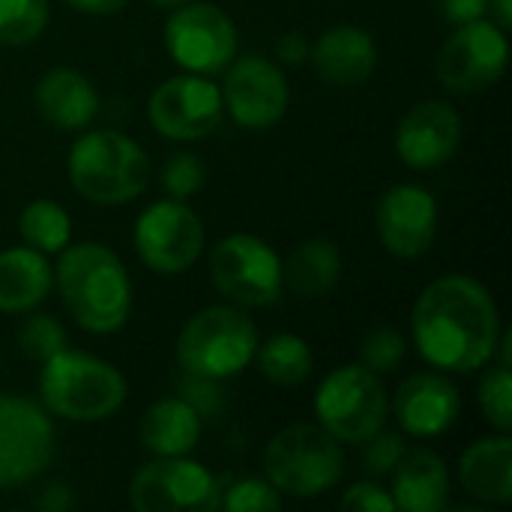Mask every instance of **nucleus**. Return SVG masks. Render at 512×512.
<instances>
[{"label":"nucleus","mask_w":512,"mask_h":512,"mask_svg":"<svg viewBox=\"0 0 512 512\" xmlns=\"http://www.w3.org/2000/svg\"><path fill=\"white\" fill-rule=\"evenodd\" d=\"M72 189L90 204L120 207L144 195L150 183V159L144 147L114 129H90L78 135L66 159Z\"/></svg>","instance_id":"3"},{"label":"nucleus","mask_w":512,"mask_h":512,"mask_svg":"<svg viewBox=\"0 0 512 512\" xmlns=\"http://www.w3.org/2000/svg\"><path fill=\"white\" fill-rule=\"evenodd\" d=\"M201 249L204 222L186 201H153L135 219V252L153 273L177 276L201 258Z\"/></svg>","instance_id":"12"},{"label":"nucleus","mask_w":512,"mask_h":512,"mask_svg":"<svg viewBox=\"0 0 512 512\" xmlns=\"http://www.w3.org/2000/svg\"><path fill=\"white\" fill-rule=\"evenodd\" d=\"M219 510L228 512H279L282 510V495L279 489L264 477H243L234 480L228 489L219 495Z\"/></svg>","instance_id":"31"},{"label":"nucleus","mask_w":512,"mask_h":512,"mask_svg":"<svg viewBox=\"0 0 512 512\" xmlns=\"http://www.w3.org/2000/svg\"><path fill=\"white\" fill-rule=\"evenodd\" d=\"M309 60L324 81L336 87H357L372 78L378 66V45L369 30L357 24H336L312 42Z\"/></svg>","instance_id":"19"},{"label":"nucleus","mask_w":512,"mask_h":512,"mask_svg":"<svg viewBox=\"0 0 512 512\" xmlns=\"http://www.w3.org/2000/svg\"><path fill=\"white\" fill-rule=\"evenodd\" d=\"M54 459V426L42 405L0 396V489L36 480Z\"/></svg>","instance_id":"14"},{"label":"nucleus","mask_w":512,"mask_h":512,"mask_svg":"<svg viewBox=\"0 0 512 512\" xmlns=\"http://www.w3.org/2000/svg\"><path fill=\"white\" fill-rule=\"evenodd\" d=\"M225 114L222 87L210 75H171L165 78L147 102V117L162 138L171 141H201L207 138Z\"/></svg>","instance_id":"13"},{"label":"nucleus","mask_w":512,"mask_h":512,"mask_svg":"<svg viewBox=\"0 0 512 512\" xmlns=\"http://www.w3.org/2000/svg\"><path fill=\"white\" fill-rule=\"evenodd\" d=\"M18 231H21L24 246L42 255H60L72 240V219L57 201L36 198L21 210Z\"/></svg>","instance_id":"27"},{"label":"nucleus","mask_w":512,"mask_h":512,"mask_svg":"<svg viewBox=\"0 0 512 512\" xmlns=\"http://www.w3.org/2000/svg\"><path fill=\"white\" fill-rule=\"evenodd\" d=\"M165 48L177 66L195 75L225 72L237 57V27L216 3H183L165 24Z\"/></svg>","instance_id":"9"},{"label":"nucleus","mask_w":512,"mask_h":512,"mask_svg":"<svg viewBox=\"0 0 512 512\" xmlns=\"http://www.w3.org/2000/svg\"><path fill=\"white\" fill-rule=\"evenodd\" d=\"M153 6H162V9H177V6H183V3H189V0H150Z\"/></svg>","instance_id":"42"},{"label":"nucleus","mask_w":512,"mask_h":512,"mask_svg":"<svg viewBox=\"0 0 512 512\" xmlns=\"http://www.w3.org/2000/svg\"><path fill=\"white\" fill-rule=\"evenodd\" d=\"M393 414L405 435L438 438L456 426L462 414V393L441 372H417L396 390Z\"/></svg>","instance_id":"18"},{"label":"nucleus","mask_w":512,"mask_h":512,"mask_svg":"<svg viewBox=\"0 0 512 512\" xmlns=\"http://www.w3.org/2000/svg\"><path fill=\"white\" fill-rule=\"evenodd\" d=\"M390 477L396 510L441 512L450 501V471L435 450H408Z\"/></svg>","instance_id":"22"},{"label":"nucleus","mask_w":512,"mask_h":512,"mask_svg":"<svg viewBox=\"0 0 512 512\" xmlns=\"http://www.w3.org/2000/svg\"><path fill=\"white\" fill-rule=\"evenodd\" d=\"M162 186L168 198H192L204 186V162L195 153H174L162 168Z\"/></svg>","instance_id":"33"},{"label":"nucleus","mask_w":512,"mask_h":512,"mask_svg":"<svg viewBox=\"0 0 512 512\" xmlns=\"http://www.w3.org/2000/svg\"><path fill=\"white\" fill-rule=\"evenodd\" d=\"M441 12L450 24H468L489 15V0H441Z\"/></svg>","instance_id":"37"},{"label":"nucleus","mask_w":512,"mask_h":512,"mask_svg":"<svg viewBox=\"0 0 512 512\" xmlns=\"http://www.w3.org/2000/svg\"><path fill=\"white\" fill-rule=\"evenodd\" d=\"M489 18L501 27L510 30L512 27V0H489Z\"/></svg>","instance_id":"41"},{"label":"nucleus","mask_w":512,"mask_h":512,"mask_svg":"<svg viewBox=\"0 0 512 512\" xmlns=\"http://www.w3.org/2000/svg\"><path fill=\"white\" fill-rule=\"evenodd\" d=\"M342 276V252L327 237H312L282 261V285L300 300H318L336 288Z\"/></svg>","instance_id":"25"},{"label":"nucleus","mask_w":512,"mask_h":512,"mask_svg":"<svg viewBox=\"0 0 512 512\" xmlns=\"http://www.w3.org/2000/svg\"><path fill=\"white\" fill-rule=\"evenodd\" d=\"M258 351V330L240 306H207L195 312L177 339V360L186 375L225 381L249 369Z\"/></svg>","instance_id":"6"},{"label":"nucleus","mask_w":512,"mask_h":512,"mask_svg":"<svg viewBox=\"0 0 512 512\" xmlns=\"http://www.w3.org/2000/svg\"><path fill=\"white\" fill-rule=\"evenodd\" d=\"M459 483L471 498L492 507H507L512 501L510 432L474 441L459 459Z\"/></svg>","instance_id":"21"},{"label":"nucleus","mask_w":512,"mask_h":512,"mask_svg":"<svg viewBox=\"0 0 512 512\" xmlns=\"http://www.w3.org/2000/svg\"><path fill=\"white\" fill-rule=\"evenodd\" d=\"M378 237L384 249L396 258H423L438 234V204L435 195L414 183H399L387 189L378 201Z\"/></svg>","instance_id":"16"},{"label":"nucleus","mask_w":512,"mask_h":512,"mask_svg":"<svg viewBox=\"0 0 512 512\" xmlns=\"http://www.w3.org/2000/svg\"><path fill=\"white\" fill-rule=\"evenodd\" d=\"M222 102L237 126L270 129L288 111V102H291L288 78L273 60L261 54L234 57L225 72Z\"/></svg>","instance_id":"15"},{"label":"nucleus","mask_w":512,"mask_h":512,"mask_svg":"<svg viewBox=\"0 0 512 512\" xmlns=\"http://www.w3.org/2000/svg\"><path fill=\"white\" fill-rule=\"evenodd\" d=\"M72 504H75V498H72V489L66 483H51L36 498V507L42 512H66Z\"/></svg>","instance_id":"39"},{"label":"nucleus","mask_w":512,"mask_h":512,"mask_svg":"<svg viewBox=\"0 0 512 512\" xmlns=\"http://www.w3.org/2000/svg\"><path fill=\"white\" fill-rule=\"evenodd\" d=\"M48 0H0V42L27 45L48 27Z\"/></svg>","instance_id":"28"},{"label":"nucleus","mask_w":512,"mask_h":512,"mask_svg":"<svg viewBox=\"0 0 512 512\" xmlns=\"http://www.w3.org/2000/svg\"><path fill=\"white\" fill-rule=\"evenodd\" d=\"M18 345H21V354L27 360L45 363V360H51L54 354H60L66 348V330L51 315L33 312L18 327Z\"/></svg>","instance_id":"29"},{"label":"nucleus","mask_w":512,"mask_h":512,"mask_svg":"<svg viewBox=\"0 0 512 512\" xmlns=\"http://www.w3.org/2000/svg\"><path fill=\"white\" fill-rule=\"evenodd\" d=\"M54 288V267L48 264V255L15 246L0 252V312L6 315H27Z\"/></svg>","instance_id":"23"},{"label":"nucleus","mask_w":512,"mask_h":512,"mask_svg":"<svg viewBox=\"0 0 512 512\" xmlns=\"http://www.w3.org/2000/svg\"><path fill=\"white\" fill-rule=\"evenodd\" d=\"M222 483L186 456H156L129 486V504L138 512H210L219 510Z\"/></svg>","instance_id":"11"},{"label":"nucleus","mask_w":512,"mask_h":512,"mask_svg":"<svg viewBox=\"0 0 512 512\" xmlns=\"http://www.w3.org/2000/svg\"><path fill=\"white\" fill-rule=\"evenodd\" d=\"M408 354V342L393 327H375L360 342V363L372 369L375 375H390L402 366Z\"/></svg>","instance_id":"32"},{"label":"nucleus","mask_w":512,"mask_h":512,"mask_svg":"<svg viewBox=\"0 0 512 512\" xmlns=\"http://www.w3.org/2000/svg\"><path fill=\"white\" fill-rule=\"evenodd\" d=\"M54 282L81 330L108 336L126 327L132 315V282L123 261L105 243H69L57 258Z\"/></svg>","instance_id":"2"},{"label":"nucleus","mask_w":512,"mask_h":512,"mask_svg":"<svg viewBox=\"0 0 512 512\" xmlns=\"http://www.w3.org/2000/svg\"><path fill=\"white\" fill-rule=\"evenodd\" d=\"M480 411L486 417L489 426H495L498 432H510L512 429V378L510 366H492L483 381H480V393H477Z\"/></svg>","instance_id":"30"},{"label":"nucleus","mask_w":512,"mask_h":512,"mask_svg":"<svg viewBox=\"0 0 512 512\" xmlns=\"http://www.w3.org/2000/svg\"><path fill=\"white\" fill-rule=\"evenodd\" d=\"M63 3H69L72 9H78V12H84V15H114V12H120L129 0H63Z\"/></svg>","instance_id":"40"},{"label":"nucleus","mask_w":512,"mask_h":512,"mask_svg":"<svg viewBox=\"0 0 512 512\" xmlns=\"http://www.w3.org/2000/svg\"><path fill=\"white\" fill-rule=\"evenodd\" d=\"M216 291L240 309H264L282 300V258L261 237L231 234L210 252Z\"/></svg>","instance_id":"8"},{"label":"nucleus","mask_w":512,"mask_h":512,"mask_svg":"<svg viewBox=\"0 0 512 512\" xmlns=\"http://www.w3.org/2000/svg\"><path fill=\"white\" fill-rule=\"evenodd\" d=\"M363 468L375 477H387L396 471V465L402 462V456L408 453V444L402 435L396 432H384L378 429L375 435H369L363 444Z\"/></svg>","instance_id":"34"},{"label":"nucleus","mask_w":512,"mask_h":512,"mask_svg":"<svg viewBox=\"0 0 512 512\" xmlns=\"http://www.w3.org/2000/svg\"><path fill=\"white\" fill-rule=\"evenodd\" d=\"M261 375L282 390L300 387L312 375V348L297 333H276L255 351Z\"/></svg>","instance_id":"26"},{"label":"nucleus","mask_w":512,"mask_h":512,"mask_svg":"<svg viewBox=\"0 0 512 512\" xmlns=\"http://www.w3.org/2000/svg\"><path fill=\"white\" fill-rule=\"evenodd\" d=\"M180 399H186L201 417L213 414V411L219 408V402H222V396H219V390H216V381H213V378H201V375H189V378H186L183 396H180Z\"/></svg>","instance_id":"36"},{"label":"nucleus","mask_w":512,"mask_h":512,"mask_svg":"<svg viewBox=\"0 0 512 512\" xmlns=\"http://www.w3.org/2000/svg\"><path fill=\"white\" fill-rule=\"evenodd\" d=\"M36 108L51 126L63 132H81L99 114V93L84 72L57 66L39 78Z\"/></svg>","instance_id":"20"},{"label":"nucleus","mask_w":512,"mask_h":512,"mask_svg":"<svg viewBox=\"0 0 512 512\" xmlns=\"http://www.w3.org/2000/svg\"><path fill=\"white\" fill-rule=\"evenodd\" d=\"M201 438V414L180 396L153 402L141 417V444L153 456H189Z\"/></svg>","instance_id":"24"},{"label":"nucleus","mask_w":512,"mask_h":512,"mask_svg":"<svg viewBox=\"0 0 512 512\" xmlns=\"http://www.w3.org/2000/svg\"><path fill=\"white\" fill-rule=\"evenodd\" d=\"M39 396L51 417L66 423H102L126 402V378L102 357L63 348L42 363Z\"/></svg>","instance_id":"4"},{"label":"nucleus","mask_w":512,"mask_h":512,"mask_svg":"<svg viewBox=\"0 0 512 512\" xmlns=\"http://www.w3.org/2000/svg\"><path fill=\"white\" fill-rule=\"evenodd\" d=\"M507 60V30H501L492 18H477L468 24H456V33L438 51L435 72L447 90L468 96L498 84L507 72Z\"/></svg>","instance_id":"10"},{"label":"nucleus","mask_w":512,"mask_h":512,"mask_svg":"<svg viewBox=\"0 0 512 512\" xmlns=\"http://www.w3.org/2000/svg\"><path fill=\"white\" fill-rule=\"evenodd\" d=\"M501 330V312L489 288L462 273L429 282L411 315V336L420 357L453 375H468L492 363Z\"/></svg>","instance_id":"1"},{"label":"nucleus","mask_w":512,"mask_h":512,"mask_svg":"<svg viewBox=\"0 0 512 512\" xmlns=\"http://www.w3.org/2000/svg\"><path fill=\"white\" fill-rule=\"evenodd\" d=\"M390 396L381 375L363 363L333 369L315 390V417L339 444H363L384 429Z\"/></svg>","instance_id":"7"},{"label":"nucleus","mask_w":512,"mask_h":512,"mask_svg":"<svg viewBox=\"0 0 512 512\" xmlns=\"http://www.w3.org/2000/svg\"><path fill=\"white\" fill-rule=\"evenodd\" d=\"M309 48H312V42L303 33H285L276 45V54L285 66H303V63H309Z\"/></svg>","instance_id":"38"},{"label":"nucleus","mask_w":512,"mask_h":512,"mask_svg":"<svg viewBox=\"0 0 512 512\" xmlns=\"http://www.w3.org/2000/svg\"><path fill=\"white\" fill-rule=\"evenodd\" d=\"M339 507L342 510H351V512H393L396 510V504H393V495L381 486V483H375V480H363V483H354L345 495H342V501H339Z\"/></svg>","instance_id":"35"},{"label":"nucleus","mask_w":512,"mask_h":512,"mask_svg":"<svg viewBox=\"0 0 512 512\" xmlns=\"http://www.w3.org/2000/svg\"><path fill=\"white\" fill-rule=\"evenodd\" d=\"M264 477L288 498H318L345 474L342 444L318 423H294L276 432L261 456Z\"/></svg>","instance_id":"5"},{"label":"nucleus","mask_w":512,"mask_h":512,"mask_svg":"<svg viewBox=\"0 0 512 512\" xmlns=\"http://www.w3.org/2000/svg\"><path fill=\"white\" fill-rule=\"evenodd\" d=\"M462 117L441 99H426L408 108L396 126V153L414 171H432L453 159L462 144Z\"/></svg>","instance_id":"17"}]
</instances>
